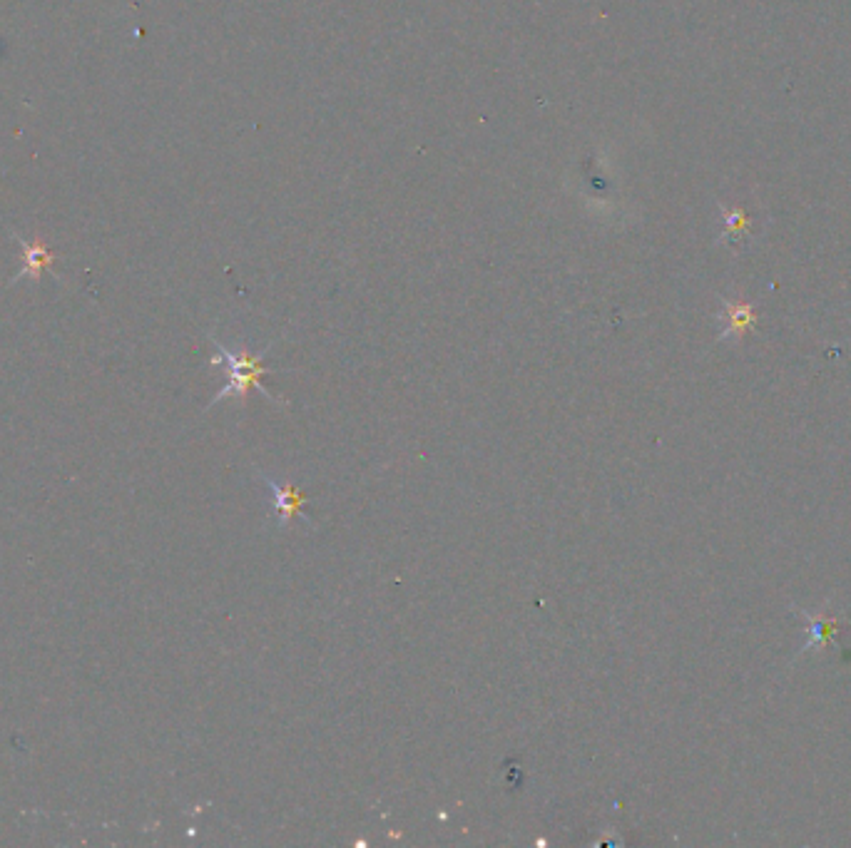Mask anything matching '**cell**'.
Listing matches in <instances>:
<instances>
[{"label": "cell", "instance_id": "6da1fadb", "mask_svg": "<svg viewBox=\"0 0 851 848\" xmlns=\"http://www.w3.org/2000/svg\"><path fill=\"white\" fill-rule=\"evenodd\" d=\"M212 344H214V351H217L212 364L224 366L229 378L227 383H224L222 391L214 396L210 406H214L217 401H224V398H244L249 388H257V391L262 393V396H267L269 401H277V398H274L272 393L267 391V386L262 383V376L267 374V366L262 364V356H249L247 351L239 354V351H232L229 346H224L222 341L217 339H212Z\"/></svg>", "mask_w": 851, "mask_h": 848}, {"label": "cell", "instance_id": "7a4b0ae2", "mask_svg": "<svg viewBox=\"0 0 851 848\" xmlns=\"http://www.w3.org/2000/svg\"><path fill=\"white\" fill-rule=\"evenodd\" d=\"M259 478L264 480V485H267L269 490H272V498H274V515H277V523L279 528H287L289 523H292L294 518H304V503H307V498H304L302 493H299L294 485H282L277 483V480L272 478V475L257 471Z\"/></svg>", "mask_w": 851, "mask_h": 848}, {"label": "cell", "instance_id": "3957f363", "mask_svg": "<svg viewBox=\"0 0 851 848\" xmlns=\"http://www.w3.org/2000/svg\"><path fill=\"white\" fill-rule=\"evenodd\" d=\"M20 247H23L25 252V267L23 272L18 274V277H35L38 279L40 274L45 272L48 267H53V254L45 249V244H25L23 239H18Z\"/></svg>", "mask_w": 851, "mask_h": 848}, {"label": "cell", "instance_id": "277c9868", "mask_svg": "<svg viewBox=\"0 0 851 848\" xmlns=\"http://www.w3.org/2000/svg\"><path fill=\"white\" fill-rule=\"evenodd\" d=\"M725 319H727V326H725V331H722L720 339L745 334L747 326L752 324L754 314H752V309H749V306H745V304H730V301H725Z\"/></svg>", "mask_w": 851, "mask_h": 848}, {"label": "cell", "instance_id": "5b68a950", "mask_svg": "<svg viewBox=\"0 0 851 848\" xmlns=\"http://www.w3.org/2000/svg\"><path fill=\"white\" fill-rule=\"evenodd\" d=\"M809 620H812V640H814V637H817V640H822L824 635L834 637V632H837V622H834V620H814V617H809ZM812 640H809V642H812ZM809 642H807V645H809Z\"/></svg>", "mask_w": 851, "mask_h": 848}]
</instances>
